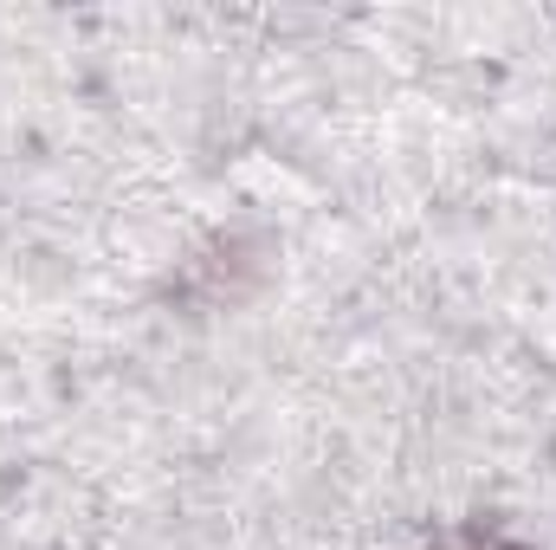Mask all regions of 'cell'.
I'll use <instances>...</instances> for the list:
<instances>
[{
  "mask_svg": "<svg viewBox=\"0 0 556 550\" xmlns=\"http://www.w3.org/2000/svg\"><path fill=\"white\" fill-rule=\"evenodd\" d=\"M433 550H525V545H511V538H498V532H446Z\"/></svg>",
  "mask_w": 556,
  "mask_h": 550,
  "instance_id": "cell-1",
  "label": "cell"
}]
</instances>
